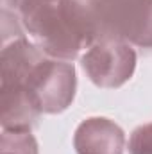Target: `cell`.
I'll return each mask as SVG.
<instances>
[{
	"label": "cell",
	"instance_id": "cell-1",
	"mask_svg": "<svg viewBox=\"0 0 152 154\" xmlns=\"http://www.w3.org/2000/svg\"><path fill=\"white\" fill-rule=\"evenodd\" d=\"M16 16L23 32L52 59L74 61L95 41V23L82 0H27Z\"/></svg>",
	"mask_w": 152,
	"mask_h": 154
},
{
	"label": "cell",
	"instance_id": "cell-2",
	"mask_svg": "<svg viewBox=\"0 0 152 154\" xmlns=\"http://www.w3.org/2000/svg\"><path fill=\"white\" fill-rule=\"evenodd\" d=\"M97 39L152 48V0H86Z\"/></svg>",
	"mask_w": 152,
	"mask_h": 154
},
{
	"label": "cell",
	"instance_id": "cell-3",
	"mask_svg": "<svg viewBox=\"0 0 152 154\" xmlns=\"http://www.w3.org/2000/svg\"><path fill=\"white\" fill-rule=\"evenodd\" d=\"M5 86V84H0ZM32 97L41 115H56L68 109L77 90L75 68L70 61L43 56L18 82Z\"/></svg>",
	"mask_w": 152,
	"mask_h": 154
},
{
	"label": "cell",
	"instance_id": "cell-4",
	"mask_svg": "<svg viewBox=\"0 0 152 154\" xmlns=\"http://www.w3.org/2000/svg\"><path fill=\"white\" fill-rule=\"evenodd\" d=\"M81 65L88 79L106 90L123 86L136 70L132 45L116 39H97L82 56Z\"/></svg>",
	"mask_w": 152,
	"mask_h": 154
},
{
	"label": "cell",
	"instance_id": "cell-5",
	"mask_svg": "<svg viewBox=\"0 0 152 154\" xmlns=\"http://www.w3.org/2000/svg\"><path fill=\"white\" fill-rule=\"evenodd\" d=\"M74 147L77 154H123L125 133L106 116H91L77 125Z\"/></svg>",
	"mask_w": 152,
	"mask_h": 154
},
{
	"label": "cell",
	"instance_id": "cell-6",
	"mask_svg": "<svg viewBox=\"0 0 152 154\" xmlns=\"http://www.w3.org/2000/svg\"><path fill=\"white\" fill-rule=\"evenodd\" d=\"M2 129H31L41 115L23 86L5 84L0 86Z\"/></svg>",
	"mask_w": 152,
	"mask_h": 154
},
{
	"label": "cell",
	"instance_id": "cell-7",
	"mask_svg": "<svg viewBox=\"0 0 152 154\" xmlns=\"http://www.w3.org/2000/svg\"><path fill=\"white\" fill-rule=\"evenodd\" d=\"M2 154H38L31 129H2Z\"/></svg>",
	"mask_w": 152,
	"mask_h": 154
},
{
	"label": "cell",
	"instance_id": "cell-8",
	"mask_svg": "<svg viewBox=\"0 0 152 154\" xmlns=\"http://www.w3.org/2000/svg\"><path fill=\"white\" fill-rule=\"evenodd\" d=\"M129 154H152V122L136 127L131 133Z\"/></svg>",
	"mask_w": 152,
	"mask_h": 154
},
{
	"label": "cell",
	"instance_id": "cell-9",
	"mask_svg": "<svg viewBox=\"0 0 152 154\" xmlns=\"http://www.w3.org/2000/svg\"><path fill=\"white\" fill-rule=\"evenodd\" d=\"M27 0H4V5H5V9H11L14 14H16V11L25 4Z\"/></svg>",
	"mask_w": 152,
	"mask_h": 154
}]
</instances>
